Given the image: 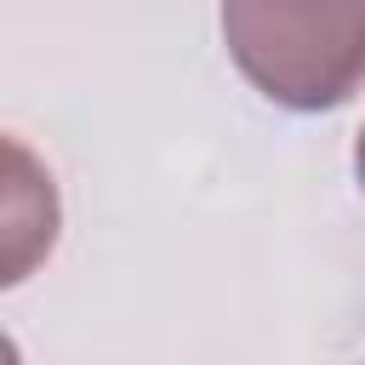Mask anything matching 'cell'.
Listing matches in <instances>:
<instances>
[{"label":"cell","instance_id":"obj_1","mask_svg":"<svg viewBox=\"0 0 365 365\" xmlns=\"http://www.w3.org/2000/svg\"><path fill=\"white\" fill-rule=\"evenodd\" d=\"M234 68L279 108H342L365 86V0H222Z\"/></svg>","mask_w":365,"mask_h":365},{"label":"cell","instance_id":"obj_2","mask_svg":"<svg viewBox=\"0 0 365 365\" xmlns=\"http://www.w3.org/2000/svg\"><path fill=\"white\" fill-rule=\"evenodd\" d=\"M354 177H359V188H365V125H359V137H354Z\"/></svg>","mask_w":365,"mask_h":365}]
</instances>
